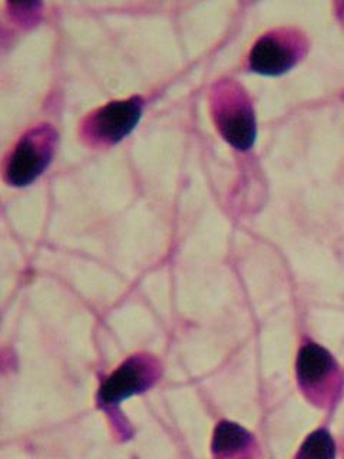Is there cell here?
<instances>
[{
	"mask_svg": "<svg viewBox=\"0 0 344 459\" xmlns=\"http://www.w3.org/2000/svg\"><path fill=\"white\" fill-rule=\"evenodd\" d=\"M142 109L143 100L140 97L107 104L83 119L79 131L81 138L90 147H112L133 133L142 117Z\"/></svg>",
	"mask_w": 344,
	"mask_h": 459,
	"instance_id": "3",
	"label": "cell"
},
{
	"mask_svg": "<svg viewBox=\"0 0 344 459\" xmlns=\"http://www.w3.org/2000/svg\"><path fill=\"white\" fill-rule=\"evenodd\" d=\"M336 363L326 349L307 343L297 356V380L301 389L314 402L326 401L333 391Z\"/></svg>",
	"mask_w": 344,
	"mask_h": 459,
	"instance_id": "6",
	"label": "cell"
},
{
	"mask_svg": "<svg viewBox=\"0 0 344 459\" xmlns=\"http://www.w3.org/2000/svg\"><path fill=\"white\" fill-rule=\"evenodd\" d=\"M336 446L333 437L324 429L315 430L301 445L296 459H334Z\"/></svg>",
	"mask_w": 344,
	"mask_h": 459,
	"instance_id": "8",
	"label": "cell"
},
{
	"mask_svg": "<svg viewBox=\"0 0 344 459\" xmlns=\"http://www.w3.org/2000/svg\"><path fill=\"white\" fill-rule=\"evenodd\" d=\"M211 111L222 138L238 151H248L257 136L254 111L247 93L233 82L215 85Z\"/></svg>",
	"mask_w": 344,
	"mask_h": 459,
	"instance_id": "1",
	"label": "cell"
},
{
	"mask_svg": "<svg viewBox=\"0 0 344 459\" xmlns=\"http://www.w3.org/2000/svg\"><path fill=\"white\" fill-rule=\"evenodd\" d=\"M57 134L50 126L30 129L16 143L4 161V178L9 186H26L49 167L56 148Z\"/></svg>",
	"mask_w": 344,
	"mask_h": 459,
	"instance_id": "2",
	"label": "cell"
},
{
	"mask_svg": "<svg viewBox=\"0 0 344 459\" xmlns=\"http://www.w3.org/2000/svg\"><path fill=\"white\" fill-rule=\"evenodd\" d=\"M212 454L217 459H254V437L233 422H221L215 429Z\"/></svg>",
	"mask_w": 344,
	"mask_h": 459,
	"instance_id": "7",
	"label": "cell"
},
{
	"mask_svg": "<svg viewBox=\"0 0 344 459\" xmlns=\"http://www.w3.org/2000/svg\"><path fill=\"white\" fill-rule=\"evenodd\" d=\"M305 49V36L297 30L277 29L262 35L251 49V71L265 76L283 75L300 62Z\"/></svg>",
	"mask_w": 344,
	"mask_h": 459,
	"instance_id": "4",
	"label": "cell"
},
{
	"mask_svg": "<svg viewBox=\"0 0 344 459\" xmlns=\"http://www.w3.org/2000/svg\"><path fill=\"white\" fill-rule=\"evenodd\" d=\"M159 368L150 356H133L122 363L100 387L99 401L102 405L115 406L124 399L147 391L157 382Z\"/></svg>",
	"mask_w": 344,
	"mask_h": 459,
	"instance_id": "5",
	"label": "cell"
}]
</instances>
